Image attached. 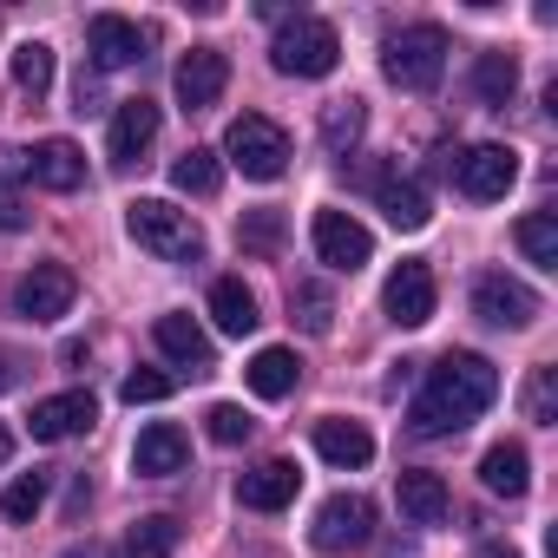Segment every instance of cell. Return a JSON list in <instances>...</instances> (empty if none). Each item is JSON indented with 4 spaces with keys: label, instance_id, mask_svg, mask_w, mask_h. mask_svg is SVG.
I'll use <instances>...</instances> for the list:
<instances>
[{
    "label": "cell",
    "instance_id": "1",
    "mask_svg": "<svg viewBox=\"0 0 558 558\" xmlns=\"http://www.w3.org/2000/svg\"><path fill=\"white\" fill-rule=\"evenodd\" d=\"M493 401H499V368H493L486 355L460 349V355H440V362H434V375H427V388H421L408 427H414L421 440H440V434H460V427H466L473 414H486Z\"/></svg>",
    "mask_w": 558,
    "mask_h": 558
},
{
    "label": "cell",
    "instance_id": "2",
    "mask_svg": "<svg viewBox=\"0 0 558 558\" xmlns=\"http://www.w3.org/2000/svg\"><path fill=\"white\" fill-rule=\"evenodd\" d=\"M125 230L138 250H151L158 263H197L204 256V230L191 223V210H178L171 197H132L125 204Z\"/></svg>",
    "mask_w": 558,
    "mask_h": 558
},
{
    "label": "cell",
    "instance_id": "3",
    "mask_svg": "<svg viewBox=\"0 0 558 558\" xmlns=\"http://www.w3.org/2000/svg\"><path fill=\"white\" fill-rule=\"evenodd\" d=\"M381 73L401 86V93H434L440 73H447V34L434 21H414L401 34L381 40Z\"/></svg>",
    "mask_w": 558,
    "mask_h": 558
},
{
    "label": "cell",
    "instance_id": "4",
    "mask_svg": "<svg viewBox=\"0 0 558 558\" xmlns=\"http://www.w3.org/2000/svg\"><path fill=\"white\" fill-rule=\"evenodd\" d=\"M269 60H276V73H290V80H329L336 60H342V40H336L329 21L296 14V21H283V34L269 40Z\"/></svg>",
    "mask_w": 558,
    "mask_h": 558
},
{
    "label": "cell",
    "instance_id": "5",
    "mask_svg": "<svg viewBox=\"0 0 558 558\" xmlns=\"http://www.w3.org/2000/svg\"><path fill=\"white\" fill-rule=\"evenodd\" d=\"M223 158H230L243 178L269 184V178L290 171V132L276 125V119H263V112H243V119H230V132H223Z\"/></svg>",
    "mask_w": 558,
    "mask_h": 558
},
{
    "label": "cell",
    "instance_id": "6",
    "mask_svg": "<svg viewBox=\"0 0 558 558\" xmlns=\"http://www.w3.org/2000/svg\"><path fill=\"white\" fill-rule=\"evenodd\" d=\"M447 178H453L460 197H473V204H499V197L519 184V151H512V145H466V151L447 158Z\"/></svg>",
    "mask_w": 558,
    "mask_h": 558
},
{
    "label": "cell",
    "instance_id": "7",
    "mask_svg": "<svg viewBox=\"0 0 558 558\" xmlns=\"http://www.w3.org/2000/svg\"><path fill=\"white\" fill-rule=\"evenodd\" d=\"M310 538H316V551H362L375 538V499L368 493H329L316 506Z\"/></svg>",
    "mask_w": 558,
    "mask_h": 558
},
{
    "label": "cell",
    "instance_id": "8",
    "mask_svg": "<svg viewBox=\"0 0 558 558\" xmlns=\"http://www.w3.org/2000/svg\"><path fill=\"white\" fill-rule=\"evenodd\" d=\"M73 296H80V276L66 263H34L21 283H14V310L27 323H60L73 310Z\"/></svg>",
    "mask_w": 558,
    "mask_h": 558
},
{
    "label": "cell",
    "instance_id": "9",
    "mask_svg": "<svg viewBox=\"0 0 558 558\" xmlns=\"http://www.w3.org/2000/svg\"><path fill=\"white\" fill-rule=\"evenodd\" d=\"M473 316L493 323V329H532V323H538V296L519 283V276L486 269L480 283H473Z\"/></svg>",
    "mask_w": 558,
    "mask_h": 558
},
{
    "label": "cell",
    "instance_id": "10",
    "mask_svg": "<svg viewBox=\"0 0 558 558\" xmlns=\"http://www.w3.org/2000/svg\"><path fill=\"white\" fill-rule=\"evenodd\" d=\"M434 303H440V290H434V269L427 263H395V276H388V290H381V310H388V323H401V329H421V323H434Z\"/></svg>",
    "mask_w": 558,
    "mask_h": 558
},
{
    "label": "cell",
    "instance_id": "11",
    "mask_svg": "<svg viewBox=\"0 0 558 558\" xmlns=\"http://www.w3.org/2000/svg\"><path fill=\"white\" fill-rule=\"evenodd\" d=\"M86 47H93V66H99V73H119V66H138V60L151 53V27H138V21H125V14H93Z\"/></svg>",
    "mask_w": 558,
    "mask_h": 558
},
{
    "label": "cell",
    "instance_id": "12",
    "mask_svg": "<svg viewBox=\"0 0 558 558\" xmlns=\"http://www.w3.org/2000/svg\"><path fill=\"white\" fill-rule=\"evenodd\" d=\"M310 243H316V256H323L329 269H362V263L375 256V236H368V223H355L349 210H316V223H310Z\"/></svg>",
    "mask_w": 558,
    "mask_h": 558
},
{
    "label": "cell",
    "instance_id": "13",
    "mask_svg": "<svg viewBox=\"0 0 558 558\" xmlns=\"http://www.w3.org/2000/svg\"><path fill=\"white\" fill-rule=\"evenodd\" d=\"M171 86H178V106L184 112H210L223 99V86H230V60L217 47H191L178 60V73H171Z\"/></svg>",
    "mask_w": 558,
    "mask_h": 558
},
{
    "label": "cell",
    "instance_id": "14",
    "mask_svg": "<svg viewBox=\"0 0 558 558\" xmlns=\"http://www.w3.org/2000/svg\"><path fill=\"white\" fill-rule=\"evenodd\" d=\"M296 486H303L296 460H256L250 473H236V506H250V512H283L296 499Z\"/></svg>",
    "mask_w": 558,
    "mask_h": 558
},
{
    "label": "cell",
    "instance_id": "15",
    "mask_svg": "<svg viewBox=\"0 0 558 558\" xmlns=\"http://www.w3.org/2000/svg\"><path fill=\"white\" fill-rule=\"evenodd\" d=\"M99 421V401L86 395V388H66V395H47V401H34V414H27V427H34V440H73V434H86Z\"/></svg>",
    "mask_w": 558,
    "mask_h": 558
},
{
    "label": "cell",
    "instance_id": "16",
    "mask_svg": "<svg viewBox=\"0 0 558 558\" xmlns=\"http://www.w3.org/2000/svg\"><path fill=\"white\" fill-rule=\"evenodd\" d=\"M151 138H158V106H151V99H119V112H112V138H106L112 165H138V158L151 151Z\"/></svg>",
    "mask_w": 558,
    "mask_h": 558
},
{
    "label": "cell",
    "instance_id": "17",
    "mask_svg": "<svg viewBox=\"0 0 558 558\" xmlns=\"http://www.w3.org/2000/svg\"><path fill=\"white\" fill-rule=\"evenodd\" d=\"M27 178H34L40 191H80V184H86V151H80L73 138H40V145L27 151Z\"/></svg>",
    "mask_w": 558,
    "mask_h": 558
},
{
    "label": "cell",
    "instance_id": "18",
    "mask_svg": "<svg viewBox=\"0 0 558 558\" xmlns=\"http://www.w3.org/2000/svg\"><path fill=\"white\" fill-rule=\"evenodd\" d=\"M184 460H191V440L171 421H151L132 447V473H145V480H171V473H184Z\"/></svg>",
    "mask_w": 558,
    "mask_h": 558
},
{
    "label": "cell",
    "instance_id": "19",
    "mask_svg": "<svg viewBox=\"0 0 558 558\" xmlns=\"http://www.w3.org/2000/svg\"><path fill=\"white\" fill-rule=\"evenodd\" d=\"M316 453H323L329 466L355 473V466H368V460H375V434H368L362 421H342V414H329V421H316Z\"/></svg>",
    "mask_w": 558,
    "mask_h": 558
},
{
    "label": "cell",
    "instance_id": "20",
    "mask_svg": "<svg viewBox=\"0 0 558 558\" xmlns=\"http://www.w3.org/2000/svg\"><path fill=\"white\" fill-rule=\"evenodd\" d=\"M395 499H401V512H408L414 525H447V512H453L447 480H440V473H421V466H408V473L395 480Z\"/></svg>",
    "mask_w": 558,
    "mask_h": 558
},
{
    "label": "cell",
    "instance_id": "21",
    "mask_svg": "<svg viewBox=\"0 0 558 558\" xmlns=\"http://www.w3.org/2000/svg\"><path fill=\"white\" fill-rule=\"evenodd\" d=\"M480 486L499 493V499H525V486H532V460H525V447H519V440H493L486 460H480Z\"/></svg>",
    "mask_w": 558,
    "mask_h": 558
},
{
    "label": "cell",
    "instance_id": "22",
    "mask_svg": "<svg viewBox=\"0 0 558 558\" xmlns=\"http://www.w3.org/2000/svg\"><path fill=\"white\" fill-rule=\"evenodd\" d=\"M243 381H250V395H263V401H283V395H296L303 362H296V349H256L250 368H243Z\"/></svg>",
    "mask_w": 558,
    "mask_h": 558
},
{
    "label": "cell",
    "instance_id": "23",
    "mask_svg": "<svg viewBox=\"0 0 558 558\" xmlns=\"http://www.w3.org/2000/svg\"><path fill=\"white\" fill-rule=\"evenodd\" d=\"M375 204L388 210V223H395V230H427V217H434L427 191H421L414 178H395V171H381V178H375Z\"/></svg>",
    "mask_w": 558,
    "mask_h": 558
},
{
    "label": "cell",
    "instance_id": "24",
    "mask_svg": "<svg viewBox=\"0 0 558 558\" xmlns=\"http://www.w3.org/2000/svg\"><path fill=\"white\" fill-rule=\"evenodd\" d=\"M210 316H217L223 336H250L263 323L256 316V290L243 283V276H217V283H210Z\"/></svg>",
    "mask_w": 558,
    "mask_h": 558
},
{
    "label": "cell",
    "instance_id": "25",
    "mask_svg": "<svg viewBox=\"0 0 558 558\" xmlns=\"http://www.w3.org/2000/svg\"><path fill=\"white\" fill-rule=\"evenodd\" d=\"M158 349L171 355V362H184V368H210L217 362V349H210V336L191 323V316H158Z\"/></svg>",
    "mask_w": 558,
    "mask_h": 558
},
{
    "label": "cell",
    "instance_id": "26",
    "mask_svg": "<svg viewBox=\"0 0 558 558\" xmlns=\"http://www.w3.org/2000/svg\"><path fill=\"white\" fill-rule=\"evenodd\" d=\"M473 93H480V106H512V93H519V60L512 53H480L473 60Z\"/></svg>",
    "mask_w": 558,
    "mask_h": 558
},
{
    "label": "cell",
    "instance_id": "27",
    "mask_svg": "<svg viewBox=\"0 0 558 558\" xmlns=\"http://www.w3.org/2000/svg\"><path fill=\"white\" fill-rule=\"evenodd\" d=\"M171 551H178V519L171 512H151L119 538V558H171Z\"/></svg>",
    "mask_w": 558,
    "mask_h": 558
},
{
    "label": "cell",
    "instance_id": "28",
    "mask_svg": "<svg viewBox=\"0 0 558 558\" xmlns=\"http://www.w3.org/2000/svg\"><path fill=\"white\" fill-rule=\"evenodd\" d=\"M47 86H53V47H47V40L14 47V93L40 106V99H47Z\"/></svg>",
    "mask_w": 558,
    "mask_h": 558
},
{
    "label": "cell",
    "instance_id": "29",
    "mask_svg": "<svg viewBox=\"0 0 558 558\" xmlns=\"http://www.w3.org/2000/svg\"><path fill=\"white\" fill-rule=\"evenodd\" d=\"M362 125H368V106H362V99H336V106H323V145H329L336 158L355 151Z\"/></svg>",
    "mask_w": 558,
    "mask_h": 558
},
{
    "label": "cell",
    "instance_id": "30",
    "mask_svg": "<svg viewBox=\"0 0 558 558\" xmlns=\"http://www.w3.org/2000/svg\"><path fill=\"white\" fill-rule=\"evenodd\" d=\"M290 310H296V323L310 329V336H329L336 329V296L316 283V276H303V283H290Z\"/></svg>",
    "mask_w": 558,
    "mask_h": 558
},
{
    "label": "cell",
    "instance_id": "31",
    "mask_svg": "<svg viewBox=\"0 0 558 558\" xmlns=\"http://www.w3.org/2000/svg\"><path fill=\"white\" fill-rule=\"evenodd\" d=\"M171 184L184 191V197H210L217 184H223V165H217V151H204V145H191L178 165H171Z\"/></svg>",
    "mask_w": 558,
    "mask_h": 558
},
{
    "label": "cell",
    "instance_id": "32",
    "mask_svg": "<svg viewBox=\"0 0 558 558\" xmlns=\"http://www.w3.org/2000/svg\"><path fill=\"white\" fill-rule=\"evenodd\" d=\"M519 250H525L538 269H558V217H551V210L519 217Z\"/></svg>",
    "mask_w": 558,
    "mask_h": 558
},
{
    "label": "cell",
    "instance_id": "33",
    "mask_svg": "<svg viewBox=\"0 0 558 558\" xmlns=\"http://www.w3.org/2000/svg\"><path fill=\"white\" fill-rule=\"evenodd\" d=\"M40 506H47V473H21V480H14L8 493H0V512H8L14 525H27V519H34Z\"/></svg>",
    "mask_w": 558,
    "mask_h": 558
},
{
    "label": "cell",
    "instance_id": "34",
    "mask_svg": "<svg viewBox=\"0 0 558 558\" xmlns=\"http://www.w3.org/2000/svg\"><path fill=\"white\" fill-rule=\"evenodd\" d=\"M525 421H538V427L558 421V368H532V381H525Z\"/></svg>",
    "mask_w": 558,
    "mask_h": 558
},
{
    "label": "cell",
    "instance_id": "35",
    "mask_svg": "<svg viewBox=\"0 0 558 558\" xmlns=\"http://www.w3.org/2000/svg\"><path fill=\"white\" fill-rule=\"evenodd\" d=\"M236 243L256 250V256H276V243H283V217H276V210H250L236 223Z\"/></svg>",
    "mask_w": 558,
    "mask_h": 558
},
{
    "label": "cell",
    "instance_id": "36",
    "mask_svg": "<svg viewBox=\"0 0 558 558\" xmlns=\"http://www.w3.org/2000/svg\"><path fill=\"white\" fill-rule=\"evenodd\" d=\"M171 388H178V381H171L165 368H132V375L119 381V401H125V408H145V401H165Z\"/></svg>",
    "mask_w": 558,
    "mask_h": 558
},
{
    "label": "cell",
    "instance_id": "37",
    "mask_svg": "<svg viewBox=\"0 0 558 558\" xmlns=\"http://www.w3.org/2000/svg\"><path fill=\"white\" fill-rule=\"evenodd\" d=\"M204 427H210V440H217V447H236V440H250V427H256V421H250L236 401H217V408L204 414Z\"/></svg>",
    "mask_w": 558,
    "mask_h": 558
},
{
    "label": "cell",
    "instance_id": "38",
    "mask_svg": "<svg viewBox=\"0 0 558 558\" xmlns=\"http://www.w3.org/2000/svg\"><path fill=\"white\" fill-rule=\"evenodd\" d=\"M21 223H27V204H21L8 184H0V230H21Z\"/></svg>",
    "mask_w": 558,
    "mask_h": 558
},
{
    "label": "cell",
    "instance_id": "39",
    "mask_svg": "<svg viewBox=\"0 0 558 558\" xmlns=\"http://www.w3.org/2000/svg\"><path fill=\"white\" fill-rule=\"evenodd\" d=\"M86 499H93V486H86V473H80V480H73V493H66V512L80 519V512H86Z\"/></svg>",
    "mask_w": 558,
    "mask_h": 558
},
{
    "label": "cell",
    "instance_id": "40",
    "mask_svg": "<svg viewBox=\"0 0 558 558\" xmlns=\"http://www.w3.org/2000/svg\"><path fill=\"white\" fill-rule=\"evenodd\" d=\"M14 381H21V362H14V355H8V349H0V395H8V388H14Z\"/></svg>",
    "mask_w": 558,
    "mask_h": 558
},
{
    "label": "cell",
    "instance_id": "41",
    "mask_svg": "<svg viewBox=\"0 0 558 558\" xmlns=\"http://www.w3.org/2000/svg\"><path fill=\"white\" fill-rule=\"evenodd\" d=\"M473 558H519V551H512V545H480Z\"/></svg>",
    "mask_w": 558,
    "mask_h": 558
},
{
    "label": "cell",
    "instance_id": "42",
    "mask_svg": "<svg viewBox=\"0 0 558 558\" xmlns=\"http://www.w3.org/2000/svg\"><path fill=\"white\" fill-rule=\"evenodd\" d=\"M8 453H14V434H8V427H0V466H8Z\"/></svg>",
    "mask_w": 558,
    "mask_h": 558
},
{
    "label": "cell",
    "instance_id": "43",
    "mask_svg": "<svg viewBox=\"0 0 558 558\" xmlns=\"http://www.w3.org/2000/svg\"><path fill=\"white\" fill-rule=\"evenodd\" d=\"M60 558H93V551H80V545H66V551H60Z\"/></svg>",
    "mask_w": 558,
    "mask_h": 558
}]
</instances>
